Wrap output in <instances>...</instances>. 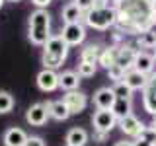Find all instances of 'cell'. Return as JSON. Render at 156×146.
<instances>
[{"label":"cell","instance_id":"17","mask_svg":"<svg viewBox=\"0 0 156 146\" xmlns=\"http://www.w3.org/2000/svg\"><path fill=\"white\" fill-rule=\"evenodd\" d=\"M47 107H49V115L57 121H66L70 117V111L68 107L65 105L62 99H55V101H47Z\"/></svg>","mask_w":156,"mask_h":146},{"label":"cell","instance_id":"16","mask_svg":"<svg viewBox=\"0 0 156 146\" xmlns=\"http://www.w3.org/2000/svg\"><path fill=\"white\" fill-rule=\"evenodd\" d=\"M123 82L127 86L131 88V90H144V86H146V82H148V76H144V74H140L139 70H127L125 72V78H123Z\"/></svg>","mask_w":156,"mask_h":146},{"label":"cell","instance_id":"9","mask_svg":"<svg viewBox=\"0 0 156 146\" xmlns=\"http://www.w3.org/2000/svg\"><path fill=\"white\" fill-rule=\"evenodd\" d=\"M49 107H47V101L45 103H33L29 109L26 111V121L29 125H33V127H41V125H45L47 121H49Z\"/></svg>","mask_w":156,"mask_h":146},{"label":"cell","instance_id":"13","mask_svg":"<svg viewBox=\"0 0 156 146\" xmlns=\"http://www.w3.org/2000/svg\"><path fill=\"white\" fill-rule=\"evenodd\" d=\"M117 97L113 94V88H100V90L94 94V105L98 109H109L115 105Z\"/></svg>","mask_w":156,"mask_h":146},{"label":"cell","instance_id":"36","mask_svg":"<svg viewBox=\"0 0 156 146\" xmlns=\"http://www.w3.org/2000/svg\"><path fill=\"white\" fill-rule=\"evenodd\" d=\"M2 4H4V0H0V8H2Z\"/></svg>","mask_w":156,"mask_h":146},{"label":"cell","instance_id":"35","mask_svg":"<svg viewBox=\"0 0 156 146\" xmlns=\"http://www.w3.org/2000/svg\"><path fill=\"white\" fill-rule=\"evenodd\" d=\"M8 2H20V0H8Z\"/></svg>","mask_w":156,"mask_h":146},{"label":"cell","instance_id":"22","mask_svg":"<svg viewBox=\"0 0 156 146\" xmlns=\"http://www.w3.org/2000/svg\"><path fill=\"white\" fill-rule=\"evenodd\" d=\"M100 55H101V47L96 45V43H90V45H86L84 49H82L80 61L82 62H94V64H98V58H100Z\"/></svg>","mask_w":156,"mask_h":146},{"label":"cell","instance_id":"34","mask_svg":"<svg viewBox=\"0 0 156 146\" xmlns=\"http://www.w3.org/2000/svg\"><path fill=\"white\" fill-rule=\"evenodd\" d=\"M148 127H150V129L154 130V134H156V115L152 117V121H150V125H148Z\"/></svg>","mask_w":156,"mask_h":146},{"label":"cell","instance_id":"7","mask_svg":"<svg viewBox=\"0 0 156 146\" xmlns=\"http://www.w3.org/2000/svg\"><path fill=\"white\" fill-rule=\"evenodd\" d=\"M143 105L148 115H156V70L148 76V82L143 90Z\"/></svg>","mask_w":156,"mask_h":146},{"label":"cell","instance_id":"11","mask_svg":"<svg viewBox=\"0 0 156 146\" xmlns=\"http://www.w3.org/2000/svg\"><path fill=\"white\" fill-rule=\"evenodd\" d=\"M37 88L41 92H55L58 88V74L55 70L43 68V70L37 74Z\"/></svg>","mask_w":156,"mask_h":146},{"label":"cell","instance_id":"18","mask_svg":"<svg viewBox=\"0 0 156 146\" xmlns=\"http://www.w3.org/2000/svg\"><path fill=\"white\" fill-rule=\"evenodd\" d=\"M117 55H119V47H113V45H111V47L101 49V55H100V58H98V64L104 66L105 70H109L111 66H115Z\"/></svg>","mask_w":156,"mask_h":146},{"label":"cell","instance_id":"23","mask_svg":"<svg viewBox=\"0 0 156 146\" xmlns=\"http://www.w3.org/2000/svg\"><path fill=\"white\" fill-rule=\"evenodd\" d=\"M136 45L140 49H156V31L154 29H148V31H143L140 35L135 37Z\"/></svg>","mask_w":156,"mask_h":146},{"label":"cell","instance_id":"19","mask_svg":"<svg viewBox=\"0 0 156 146\" xmlns=\"http://www.w3.org/2000/svg\"><path fill=\"white\" fill-rule=\"evenodd\" d=\"M66 146H84L88 142V133L82 127H72L66 133Z\"/></svg>","mask_w":156,"mask_h":146},{"label":"cell","instance_id":"6","mask_svg":"<svg viewBox=\"0 0 156 146\" xmlns=\"http://www.w3.org/2000/svg\"><path fill=\"white\" fill-rule=\"evenodd\" d=\"M61 37L68 47L80 45V43H84V39H86V26L82 22L80 23H66V26L62 27V31H61Z\"/></svg>","mask_w":156,"mask_h":146},{"label":"cell","instance_id":"28","mask_svg":"<svg viewBox=\"0 0 156 146\" xmlns=\"http://www.w3.org/2000/svg\"><path fill=\"white\" fill-rule=\"evenodd\" d=\"M23 146H47V144L41 136H27V140H26Z\"/></svg>","mask_w":156,"mask_h":146},{"label":"cell","instance_id":"2","mask_svg":"<svg viewBox=\"0 0 156 146\" xmlns=\"http://www.w3.org/2000/svg\"><path fill=\"white\" fill-rule=\"evenodd\" d=\"M27 37L37 47H43L51 39V16H49L47 10H35V12H31Z\"/></svg>","mask_w":156,"mask_h":146},{"label":"cell","instance_id":"21","mask_svg":"<svg viewBox=\"0 0 156 146\" xmlns=\"http://www.w3.org/2000/svg\"><path fill=\"white\" fill-rule=\"evenodd\" d=\"M111 111H113V115H115L117 121L133 115V113H131V111H133V99H117L115 105L111 107Z\"/></svg>","mask_w":156,"mask_h":146},{"label":"cell","instance_id":"32","mask_svg":"<svg viewBox=\"0 0 156 146\" xmlns=\"http://www.w3.org/2000/svg\"><path fill=\"white\" fill-rule=\"evenodd\" d=\"M133 146H154V144L150 142V140H144V138H135Z\"/></svg>","mask_w":156,"mask_h":146},{"label":"cell","instance_id":"38","mask_svg":"<svg viewBox=\"0 0 156 146\" xmlns=\"http://www.w3.org/2000/svg\"><path fill=\"white\" fill-rule=\"evenodd\" d=\"M154 12H156V4H154Z\"/></svg>","mask_w":156,"mask_h":146},{"label":"cell","instance_id":"15","mask_svg":"<svg viewBox=\"0 0 156 146\" xmlns=\"http://www.w3.org/2000/svg\"><path fill=\"white\" fill-rule=\"evenodd\" d=\"M80 86V76L74 70H65L62 74H58V88H62L65 92H74Z\"/></svg>","mask_w":156,"mask_h":146},{"label":"cell","instance_id":"4","mask_svg":"<svg viewBox=\"0 0 156 146\" xmlns=\"http://www.w3.org/2000/svg\"><path fill=\"white\" fill-rule=\"evenodd\" d=\"M82 22H84V26L92 27V29L105 31V29L117 26V12H115L113 4L107 8H100V10H88V12H84Z\"/></svg>","mask_w":156,"mask_h":146},{"label":"cell","instance_id":"33","mask_svg":"<svg viewBox=\"0 0 156 146\" xmlns=\"http://www.w3.org/2000/svg\"><path fill=\"white\" fill-rule=\"evenodd\" d=\"M115 146H133V140H119L115 142Z\"/></svg>","mask_w":156,"mask_h":146},{"label":"cell","instance_id":"1","mask_svg":"<svg viewBox=\"0 0 156 146\" xmlns=\"http://www.w3.org/2000/svg\"><path fill=\"white\" fill-rule=\"evenodd\" d=\"M156 0H113L117 12V29L127 35H140L156 26Z\"/></svg>","mask_w":156,"mask_h":146},{"label":"cell","instance_id":"37","mask_svg":"<svg viewBox=\"0 0 156 146\" xmlns=\"http://www.w3.org/2000/svg\"><path fill=\"white\" fill-rule=\"evenodd\" d=\"M154 58H156V49H154Z\"/></svg>","mask_w":156,"mask_h":146},{"label":"cell","instance_id":"8","mask_svg":"<svg viewBox=\"0 0 156 146\" xmlns=\"http://www.w3.org/2000/svg\"><path fill=\"white\" fill-rule=\"evenodd\" d=\"M62 101H65V105L68 107V111H70V115H78V113H82V111L86 109V105H88V97L84 92H66L65 96H62Z\"/></svg>","mask_w":156,"mask_h":146},{"label":"cell","instance_id":"26","mask_svg":"<svg viewBox=\"0 0 156 146\" xmlns=\"http://www.w3.org/2000/svg\"><path fill=\"white\" fill-rule=\"evenodd\" d=\"M96 70H98V64H94V62H82L80 61L76 74L80 76V78H92V76L96 74Z\"/></svg>","mask_w":156,"mask_h":146},{"label":"cell","instance_id":"12","mask_svg":"<svg viewBox=\"0 0 156 146\" xmlns=\"http://www.w3.org/2000/svg\"><path fill=\"white\" fill-rule=\"evenodd\" d=\"M154 66H156L154 55H150V53H146V51H139V53H136L135 70H139L140 74H144V76H150L154 72Z\"/></svg>","mask_w":156,"mask_h":146},{"label":"cell","instance_id":"27","mask_svg":"<svg viewBox=\"0 0 156 146\" xmlns=\"http://www.w3.org/2000/svg\"><path fill=\"white\" fill-rule=\"evenodd\" d=\"M107 76H109V80H113L115 84H117V82H123V78H125V70L115 64V66H111L109 70H107Z\"/></svg>","mask_w":156,"mask_h":146},{"label":"cell","instance_id":"29","mask_svg":"<svg viewBox=\"0 0 156 146\" xmlns=\"http://www.w3.org/2000/svg\"><path fill=\"white\" fill-rule=\"evenodd\" d=\"M74 4L82 10V12H88V10L92 8V4H94V0H74Z\"/></svg>","mask_w":156,"mask_h":146},{"label":"cell","instance_id":"14","mask_svg":"<svg viewBox=\"0 0 156 146\" xmlns=\"http://www.w3.org/2000/svg\"><path fill=\"white\" fill-rule=\"evenodd\" d=\"M27 140V134L23 129H20V127H12V129H8L6 133L2 136V142L4 146H23Z\"/></svg>","mask_w":156,"mask_h":146},{"label":"cell","instance_id":"5","mask_svg":"<svg viewBox=\"0 0 156 146\" xmlns=\"http://www.w3.org/2000/svg\"><path fill=\"white\" fill-rule=\"evenodd\" d=\"M92 125H94L96 133L109 134L111 129L117 125V119H115L113 111H109V109H98L96 113H94V117H92Z\"/></svg>","mask_w":156,"mask_h":146},{"label":"cell","instance_id":"30","mask_svg":"<svg viewBox=\"0 0 156 146\" xmlns=\"http://www.w3.org/2000/svg\"><path fill=\"white\" fill-rule=\"evenodd\" d=\"M107 6H111L109 0H94V4H92L90 10H100V8H107Z\"/></svg>","mask_w":156,"mask_h":146},{"label":"cell","instance_id":"3","mask_svg":"<svg viewBox=\"0 0 156 146\" xmlns=\"http://www.w3.org/2000/svg\"><path fill=\"white\" fill-rule=\"evenodd\" d=\"M68 57V45L62 41L61 35H51V39L43 45V55H41V62L43 66L49 70H57Z\"/></svg>","mask_w":156,"mask_h":146},{"label":"cell","instance_id":"20","mask_svg":"<svg viewBox=\"0 0 156 146\" xmlns=\"http://www.w3.org/2000/svg\"><path fill=\"white\" fill-rule=\"evenodd\" d=\"M82 18H84V12H82L74 2L66 4V6L62 8V22H65V26L66 23H80Z\"/></svg>","mask_w":156,"mask_h":146},{"label":"cell","instance_id":"25","mask_svg":"<svg viewBox=\"0 0 156 146\" xmlns=\"http://www.w3.org/2000/svg\"><path fill=\"white\" fill-rule=\"evenodd\" d=\"M14 109V96L10 92H0V113H10Z\"/></svg>","mask_w":156,"mask_h":146},{"label":"cell","instance_id":"31","mask_svg":"<svg viewBox=\"0 0 156 146\" xmlns=\"http://www.w3.org/2000/svg\"><path fill=\"white\" fill-rule=\"evenodd\" d=\"M31 2L37 6V10H45L49 4H51V0H31Z\"/></svg>","mask_w":156,"mask_h":146},{"label":"cell","instance_id":"39","mask_svg":"<svg viewBox=\"0 0 156 146\" xmlns=\"http://www.w3.org/2000/svg\"><path fill=\"white\" fill-rule=\"evenodd\" d=\"M154 146H156V144H154Z\"/></svg>","mask_w":156,"mask_h":146},{"label":"cell","instance_id":"24","mask_svg":"<svg viewBox=\"0 0 156 146\" xmlns=\"http://www.w3.org/2000/svg\"><path fill=\"white\" fill-rule=\"evenodd\" d=\"M113 94H115L117 99H133V90L125 82H117L113 86Z\"/></svg>","mask_w":156,"mask_h":146},{"label":"cell","instance_id":"10","mask_svg":"<svg viewBox=\"0 0 156 146\" xmlns=\"http://www.w3.org/2000/svg\"><path fill=\"white\" fill-rule=\"evenodd\" d=\"M119 123V129L123 130V134L127 136H131V138H139L140 133L144 130V123L139 119V117H135V115H129V117H125V119H121V121H117Z\"/></svg>","mask_w":156,"mask_h":146}]
</instances>
